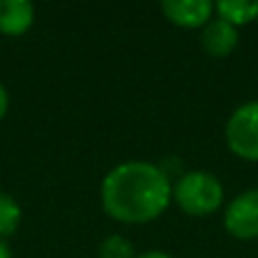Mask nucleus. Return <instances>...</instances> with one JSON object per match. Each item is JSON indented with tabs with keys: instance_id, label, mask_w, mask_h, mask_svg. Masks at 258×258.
I'll return each mask as SVG.
<instances>
[{
	"instance_id": "nucleus-6",
	"label": "nucleus",
	"mask_w": 258,
	"mask_h": 258,
	"mask_svg": "<svg viewBox=\"0 0 258 258\" xmlns=\"http://www.w3.org/2000/svg\"><path fill=\"white\" fill-rule=\"evenodd\" d=\"M238 45V27L224 18H211L202 30V48L211 57H227Z\"/></svg>"
},
{
	"instance_id": "nucleus-13",
	"label": "nucleus",
	"mask_w": 258,
	"mask_h": 258,
	"mask_svg": "<svg viewBox=\"0 0 258 258\" xmlns=\"http://www.w3.org/2000/svg\"><path fill=\"white\" fill-rule=\"evenodd\" d=\"M0 258H12V251H9V247L3 240H0Z\"/></svg>"
},
{
	"instance_id": "nucleus-11",
	"label": "nucleus",
	"mask_w": 258,
	"mask_h": 258,
	"mask_svg": "<svg viewBox=\"0 0 258 258\" xmlns=\"http://www.w3.org/2000/svg\"><path fill=\"white\" fill-rule=\"evenodd\" d=\"M7 109H9V95H7V89L0 84V120L7 116Z\"/></svg>"
},
{
	"instance_id": "nucleus-9",
	"label": "nucleus",
	"mask_w": 258,
	"mask_h": 258,
	"mask_svg": "<svg viewBox=\"0 0 258 258\" xmlns=\"http://www.w3.org/2000/svg\"><path fill=\"white\" fill-rule=\"evenodd\" d=\"M23 211L9 192H0V236H12L18 229Z\"/></svg>"
},
{
	"instance_id": "nucleus-8",
	"label": "nucleus",
	"mask_w": 258,
	"mask_h": 258,
	"mask_svg": "<svg viewBox=\"0 0 258 258\" xmlns=\"http://www.w3.org/2000/svg\"><path fill=\"white\" fill-rule=\"evenodd\" d=\"M218 16L231 25H247L258 18V0H220L215 5Z\"/></svg>"
},
{
	"instance_id": "nucleus-10",
	"label": "nucleus",
	"mask_w": 258,
	"mask_h": 258,
	"mask_svg": "<svg viewBox=\"0 0 258 258\" xmlns=\"http://www.w3.org/2000/svg\"><path fill=\"white\" fill-rule=\"evenodd\" d=\"M100 258H136L134 245L122 236H109L100 242L98 249Z\"/></svg>"
},
{
	"instance_id": "nucleus-2",
	"label": "nucleus",
	"mask_w": 258,
	"mask_h": 258,
	"mask_svg": "<svg viewBox=\"0 0 258 258\" xmlns=\"http://www.w3.org/2000/svg\"><path fill=\"white\" fill-rule=\"evenodd\" d=\"M172 197L179 209L186 211L188 215H209L220 209L224 200V188L215 174L192 170L177 179Z\"/></svg>"
},
{
	"instance_id": "nucleus-3",
	"label": "nucleus",
	"mask_w": 258,
	"mask_h": 258,
	"mask_svg": "<svg viewBox=\"0 0 258 258\" xmlns=\"http://www.w3.org/2000/svg\"><path fill=\"white\" fill-rule=\"evenodd\" d=\"M224 136L233 154L247 161H258V100L240 104L231 113Z\"/></svg>"
},
{
	"instance_id": "nucleus-4",
	"label": "nucleus",
	"mask_w": 258,
	"mask_h": 258,
	"mask_svg": "<svg viewBox=\"0 0 258 258\" xmlns=\"http://www.w3.org/2000/svg\"><path fill=\"white\" fill-rule=\"evenodd\" d=\"M224 227L240 240L258 238V188L245 190L224 209Z\"/></svg>"
},
{
	"instance_id": "nucleus-1",
	"label": "nucleus",
	"mask_w": 258,
	"mask_h": 258,
	"mask_svg": "<svg viewBox=\"0 0 258 258\" xmlns=\"http://www.w3.org/2000/svg\"><path fill=\"white\" fill-rule=\"evenodd\" d=\"M102 206L111 218L127 224H143L159 218L170 204L172 186L159 165L125 161L102 179Z\"/></svg>"
},
{
	"instance_id": "nucleus-12",
	"label": "nucleus",
	"mask_w": 258,
	"mask_h": 258,
	"mask_svg": "<svg viewBox=\"0 0 258 258\" xmlns=\"http://www.w3.org/2000/svg\"><path fill=\"white\" fill-rule=\"evenodd\" d=\"M136 258H172L170 254H165V251H159V249H152V251H145V254L136 256Z\"/></svg>"
},
{
	"instance_id": "nucleus-7",
	"label": "nucleus",
	"mask_w": 258,
	"mask_h": 258,
	"mask_svg": "<svg viewBox=\"0 0 258 258\" xmlns=\"http://www.w3.org/2000/svg\"><path fill=\"white\" fill-rule=\"evenodd\" d=\"M34 23V5L30 0H0V32L21 36Z\"/></svg>"
},
{
	"instance_id": "nucleus-5",
	"label": "nucleus",
	"mask_w": 258,
	"mask_h": 258,
	"mask_svg": "<svg viewBox=\"0 0 258 258\" xmlns=\"http://www.w3.org/2000/svg\"><path fill=\"white\" fill-rule=\"evenodd\" d=\"M215 5L211 0H163L161 12L181 27H200L211 21Z\"/></svg>"
}]
</instances>
